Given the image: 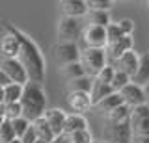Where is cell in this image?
Segmentation results:
<instances>
[{
    "label": "cell",
    "instance_id": "11",
    "mask_svg": "<svg viewBox=\"0 0 149 143\" xmlns=\"http://www.w3.org/2000/svg\"><path fill=\"white\" fill-rule=\"evenodd\" d=\"M123 99V104L129 106V108H136V106H142V104H147L146 102V97H143V89L136 84H127L121 91H118Z\"/></svg>",
    "mask_w": 149,
    "mask_h": 143
},
{
    "label": "cell",
    "instance_id": "35",
    "mask_svg": "<svg viewBox=\"0 0 149 143\" xmlns=\"http://www.w3.org/2000/svg\"><path fill=\"white\" fill-rule=\"evenodd\" d=\"M132 128V137H146L149 136V119H143L136 124H130Z\"/></svg>",
    "mask_w": 149,
    "mask_h": 143
},
{
    "label": "cell",
    "instance_id": "47",
    "mask_svg": "<svg viewBox=\"0 0 149 143\" xmlns=\"http://www.w3.org/2000/svg\"><path fill=\"white\" fill-rule=\"evenodd\" d=\"M99 143H106V141H99Z\"/></svg>",
    "mask_w": 149,
    "mask_h": 143
},
{
    "label": "cell",
    "instance_id": "21",
    "mask_svg": "<svg viewBox=\"0 0 149 143\" xmlns=\"http://www.w3.org/2000/svg\"><path fill=\"white\" fill-rule=\"evenodd\" d=\"M110 22H112V19H110V13L108 11H95V10L88 11V24L106 28Z\"/></svg>",
    "mask_w": 149,
    "mask_h": 143
},
{
    "label": "cell",
    "instance_id": "19",
    "mask_svg": "<svg viewBox=\"0 0 149 143\" xmlns=\"http://www.w3.org/2000/svg\"><path fill=\"white\" fill-rule=\"evenodd\" d=\"M106 121L110 124H123V123H130V108L125 104L118 106L116 110H112L110 113H106Z\"/></svg>",
    "mask_w": 149,
    "mask_h": 143
},
{
    "label": "cell",
    "instance_id": "6",
    "mask_svg": "<svg viewBox=\"0 0 149 143\" xmlns=\"http://www.w3.org/2000/svg\"><path fill=\"white\" fill-rule=\"evenodd\" d=\"M0 71L6 73V76L11 80V84L19 86H26L28 84V75L24 71V67L19 63V59H8V58H0Z\"/></svg>",
    "mask_w": 149,
    "mask_h": 143
},
{
    "label": "cell",
    "instance_id": "31",
    "mask_svg": "<svg viewBox=\"0 0 149 143\" xmlns=\"http://www.w3.org/2000/svg\"><path fill=\"white\" fill-rule=\"evenodd\" d=\"M121 37H123V34H121V30L118 28V24H116V22H110V24L106 26V45L118 43Z\"/></svg>",
    "mask_w": 149,
    "mask_h": 143
},
{
    "label": "cell",
    "instance_id": "12",
    "mask_svg": "<svg viewBox=\"0 0 149 143\" xmlns=\"http://www.w3.org/2000/svg\"><path fill=\"white\" fill-rule=\"evenodd\" d=\"M67 104L73 110V113L77 115H84L93 108L90 93H78V91H69L67 93Z\"/></svg>",
    "mask_w": 149,
    "mask_h": 143
},
{
    "label": "cell",
    "instance_id": "38",
    "mask_svg": "<svg viewBox=\"0 0 149 143\" xmlns=\"http://www.w3.org/2000/svg\"><path fill=\"white\" fill-rule=\"evenodd\" d=\"M9 84H11V80L6 76V73H4V71H0V87H6Z\"/></svg>",
    "mask_w": 149,
    "mask_h": 143
},
{
    "label": "cell",
    "instance_id": "39",
    "mask_svg": "<svg viewBox=\"0 0 149 143\" xmlns=\"http://www.w3.org/2000/svg\"><path fill=\"white\" fill-rule=\"evenodd\" d=\"M50 143H69V137L65 134H60V136H54Z\"/></svg>",
    "mask_w": 149,
    "mask_h": 143
},
{
    "label": "cell",
    "instance_id": "2",
    "mask_svg": "<svg viewBox=\"0 0 149 143\" xmlns=\"http://www.w3.org/2000/svg\"><path fill=\"white\" fill-rule=\"evenodd\" d=\"M19 104H21L22 117H24L28 123L43 117V113L47 112V97H45L43 87L39 84L28 82V84L22 87V97H21V100H19Z\"/></svg>",
    "mask_w": 149,
    "mask_h": 143
},
{
    "label": "cell",
    "instance_id": "4",
    "mask_svg": "<svg viewBox=\"0 0 149 143\" xmlns=\"http://www.w3.org/2000/svg\"><path fill=\"white\" fill-rule=\"evenodd\" d=\"M82 21L71 19V17H62L58 22V43H77L82 35Z\"/></svg>",
    "mask_w": 149,
    "mask_h": 143
},
{
    "label": "cell",
    "instance_id": "8",
    "mask_svg": "<svg viewBox=\"0 0 149 143\" xmlns=\"http://www.w3.org/2000/svg\"><path fill=\"white\" fill-rule=\"evenodd\" d=\"M82 39L86 48H106V28L88 24L82 30Z\"/></svg>",
    "mask_w": 149,
    "mask_h": 143
},
{
    "label": "cell",
    "instance_id": "13",
    "mask_svg": "<svg viewBox=\"0 0 149 143\" xmlns=\"http://www.w3.org/2000/svg\"><path fill=\"white\" fill-rule=\"evenodd\" d=\"M47 124H49V128L52 130L54 136H60V134H63V123H65V117H67V113L63 112L62 108H50L47 110L43 113Z\"/></svg>",
    "mask_w": 149,
    "mask_h": 143
},
{
    "label": "cell",
    "instance_id": "42",
    "mask_svg": "<svg viewBox=\"0 0 149 143\" xmlns=\"http://www.w3.org/2000/svg\"><path fill=\"white\" fill-rule=\"evenodd\" d=\"M4 102V87H0V104Z\"/></svg>",
    "mask_w": 149,
    "mask_h": 143
},
{
    "label": "cell",
    "instance_id": "27",
    "mask_svg": "<svg viewBox=\"0 0 149 143\" xmlns=\"http://www.w3.org/2000/svg\"><path fill=\"white\" fill-rule=\"evenodd\" d=\"M114 75H116V69L110 65H104L101 69L99 73H97V76L93 78V80H97V82H101V84H106V86H110L112 84V80H114Z\"/></svg>",
    "mask_w": 149,
    "mask_h": 143
},
{
    "label": "cell",
    "instance_id": "36",
    "mask_svg": "<svg viewBox=\"0 0 149 143\" xmlns=\"http://www.w3.org/2000/svg\"><path fill=\"white\" fill-rule=\"evenodd\" d=\"M116 24H118V28L121 30V34H123V35H130V34H132V30H134V21L129 19V17L119 19Z\"/></svg>",
    "mask_w": 149,
    "mask_h": 143
},
{
    "label": "cell",
    "instance_id": "26",
    "mask_svg": "<svg viewBox=\"0 0 149 143\" xmlns=\"http://www.w3.org/2000/svg\"><path fill=\"white\" fill-rule=\"evenodd\" d=\"M143 119H149V104H142L136 108H130V124H136Z\"/></svg>",
    "mask_w": 149,
    "mask_h": 143
},
{
    "label": "cell",
    "instance_id": "20",
    "mask_svg": "<svg viewBox=\"0 0 149 143\" xmlns=\"http://www.w3.org/2000/svg\"><path fill=\"white\" fill-rule=\"evenodd\" d=\"M30 124H32V128H34V132H36L37 140H43V141H47V143H50V141H52L54 134H52V130L49 128V124H47L45 117L36 119V121H32Z\"/></svg>",
    "mask_w": 149,
    "mask_h": 143
},
{
    "label": "cell",
    "instance_id": "16",
    "mask_svg": "<svg viewBox=\"0 0 149 143\" xmlns=\"http://www.w3.org/2000/svg\"><path fill=\"white\" fill-rule=\"evenodd\" d=\"M130 82L136 84V86H140V87L146 86L149 82V52H146V54L140 56L138 69H136V73H134V76L130 78Z\"/></svg>",
    "mask_w": 149,
    "mask_h": 143
},
{
    "label": "cell",
    "instance_id": "3",
    "mask_svg": "<svg viewBox=\"0 0 149 143\" xmlns=\"http://www.w3.org/2000/svg\"><path fill=\"white\" fill-rule=\"evenodd\" d=\"M78 61H80V65L84 69V75L90 78H95L97 73L102 67L108 65L104 48H84L80 52V59Z\"/></svg>",
    "mask_w": 149,
    "mask_h": 143
},
{
    "label": "cell",
    "instance_id": "23",
    "mask_svg": "<svg viewBox=\"0 0 149 143\" xmlns=\"http://www.w3.org/2000/svg\"><path fill=\"white\" fill-rule=\"evenodd\" d=\"M22 87L19 84H9L4 87V104H11V102H19L22 97Z\"/></svg>",
    "mask_w": 149,
    "mask_h": 143
},
{
    "label": "cell",
    "instance_id": "28",
    "mask_svg": "<svg viewBox=\"0 0 149 143\" xmlns=\"http://www.w3.org/2000/svg\"><path fill=\"white\" fill-rule=\"evenodd\" d=\"M13 140H17L15 132H13V126H11V123H9V121L4 119V123L0 124V143H9V141H13Z\"/></svg>",
    "mask_w": 149,
    "mask_h": 143
},
{
    "label": "cell",
    "instance_id": "37",
    "mask_svg": "<svg viewBox=\"0 0 149 143\" xmlns=\"http://www.w3.org/2000/svg\"><path fill=\"white\" fill-rule=\"evenodd\" d=\"M37 140V136H36V132H34V128H32V124H30V128L24 132V136L21 137V143H36Z\"/></svg>",
    "mask_w": 149,
    "mask_h": 143
},
{
    "label": "cell",
    "instance_id": "46",
    "mask_svg": "<svg viewBox=\"0 0 149 143\" xmlns=\"http://www.w3.org/2000/svg\"><path fill=\"white\" fill-rule=\"evenodd\" d=\"M91 143H99V141H95V140H93V141H91Z\"/></svg>",
    "mask_w": 149,
    "mask_h": 143
},
{
    "label": "cell",
    "instance_id": "5",
    "mask_svg": "<svg viewBox=\"0 0 149 143\" xmlns=\"http://www.w3.org/2000/svg\"><path fill=\"white\" fill-rule=\"evenodd\" d=\"M102 141H106V143H132L130 123H123V124L106 123L104 134H102Z\"/></svg>",
    "mask_w": 149,
    "mask_h": 143
},
{
    "label": "cell",
    "instance_id": "25",
    "mask_svg": "<svg viewBox=\"0 0 149 143\" xmlns=\"http://www.w3.org/2000/svg\"><path fill=\"white\" fill-rule=\"evenodd\" d=\"M91 84H93V78H90V76L77 78V80L69 82V91H78V93H90V91H91Z\"/></svg>",
    "mask_w": 149,
    "mask_h": 143
},
{
    "label": "cell",
    "instance_id": "10",
    "mask_svg": "<svg viewBox=\"0 0 149 143\" xmlns=\"http://www.w3.org/2000/svg\"><path fill=\"white\" fill-rule=\"evenodd\" d=\"M54 56L58 59L60 67L69 65V63H77L80 59V50L77 43H58L54 48Z\"/></svg>",
    "mask_w": 149,
    "mask_h": 143
},
{
    "label": "cell",
    "instance_id": "29",
    "mask_svg": "<svg viewBox=\"0 0 149 143\" xmlns=\"http://www.w3.org/2000/svg\"><path fill=\"white\" fill-rule=\"evenodd\" d=\"M17 117H22L21 104L19 102L4 104V119H6V121H13V119H17Z\"/></svg>",
    "mask_w": 149,
    "mask_h": 143
},
{
    "label": "cell",
    "instance_id": "41",
    "mask_svg": "<svg viewBox=\"0 0 149 143\" xmlns=\"http://www.w3.org/2000/svg\"><path fill=\"white\" fill-rule=\"evenodd\" d=\"M132 143H149V136H146V137H132Z\"/></svg>",
    "mask_w": 149,
    "mask_h": 143
},
{
    "label": "cell",
    "instance_id": "17",
    "mask_svg": "<svg viewBox=\"0 0 149 143\" xmlns=\"http://www.w3.org/2000/svg\"><path fill=\"white\" fill-rule=\"evenodd\" d=\"M80 130H88V121L84 115H77V113H69L65 117L63 123V134L69 136L73 132H80Z\"/></svg>",
    "mask_w": 149,
    "mask_h": 143
},
{
    "label": "cell",
    "instance_id": "22",
    "mask_svg": "<svg viewBox=\"0 0 149 143\" xmlns=\"http://www.w3.org/2000/svg\"><path fill=\"white\" fill-rule=\"evenodd\" d=\"M123 104V99H121V95L119 93H112V95H108L106 99H102L99 104H97V108L101 110V112H104V113H110L112 110H116L118 106H121Z\"/></svg>",
    "mask_w": 149,
    "mask_h": 143
},
{
    "label": "cell",
    "instance_id": "34",
    "mask_svg": "<svg viewBox=\"0 0 149 143\" xmlns=\"http://www.w3.org/2000/svg\"><path fill=\"white\" fill-rule=\"evenodd\" d=\"M88 10H95V11H108L110 8H114L112 0H86Z\"/></svg>",
    "mask_w": 149,
    "mask_h": 143
},
{
    "label": "cell",
    "instance_id": "43",
    "mask_svg": "<svg viewBox=\"0 0 149 143\" xmlns=\"http://www.w3.org/2000/svg\"><path fill=\"white\" fill-rule=\"evenodd\" d=\"M2 123H4V115L0 113V124H2Z\"/></svg>",
    "mask_w": 149,
    "mask_h": 143
},
{
    "label": "cell",
    "instance_id": "9",
    "mask_svg": "<svg viewBox=\"0 0 149 143\" xmlns=\"http://www.w3.org/2000/svg\"><path fill=\"white\" fill-rule=\"evenodd\" d=\"M138 63H140V54L132 48V50H129V52L121 54V56L112 63V67H114L116 71L125 73L127 76L132 78L134 73H136V69H138Z\"/></svg>",
    "mask_w": 149,
    "mask_h": 143
},
{
    "label": "cell",
    "instance_id": "40",
    "mask_svg": "<svg viewBox=\"0 0 149 143\" xmlns=\"http://www.w3.org/2000/svg\"><path fill=\"white\" fill-rule=\"evenodd\" d=\"M142 89H143V97H146V102L149 104V82L146 86H142Z\"/></svg>",
    "mask_w": 149,
    "mask_h": 143
},
{
    "label": "cell",
    "instance_id": "32",
    "mask_svg": "<svg viewBox=\"0 0 149 143\" xmlns=\"http://www.w3.org/2000/svg\"><path fill=\"white\" fill-rule=\"evenodd\" d=\"M127 84H130V76H127L125 73H119V71H116V75H114V80H112V84L110 87L118 93V91H121Z\"/></svg>",
    "mask_w": 149,
    "mask_h": 143
},
{
    "label": "cell",
    "instance_id": "30",
    "mask_svg": "<svg viewBox=\"0 0 149 143\" xmlns=\"http://www.w3.org/2000/svg\"><path fill=\"white\" fill-rule=\"evenodd\" d=\"M9 123H11V126H13V132H15L17 140H21V137L24 136V132L30 128V123H28L24 117H17V119H13V121H9Z\"/></svg>",
    "mask_w": 149,
    "mask_h": 143
},
{
    "label": "cell",
    "instance_id": "44",
    "mask_svg": "<svg viewBox=\"0 0 149 143\" xmlns=\"http://www.w3.org/2000/svg\"><path fill=\"white\" fill-rule=\"evenodd\" d=\"M9 143H21V140H13V141H9Z\"/></svg>",
    "mask_w": 149,
    "mask_h": 143
},
{
    "label": "cell",
    "instance_id": "14",
    "mask_svg": "<svg viewBox=\"0 0 149 143\" xmlns=\"http://www.w3.org/2000/svg\"><path fill=\"white\" fill-rule=\"evenodd\" d=\"M60 6H62L63 17H71V19H80L90 11L86 0H63V2H60Z\"/></svg>",
    "mask_w": 149,
    "mask_h": 143
},
{
    "label": "cell",
    "instance_id": "15",
    "mask_svg": "<svg viewBox=\"0 0 149 143\" xmlns=\"http://www.w3.org/2000/svg\"><path fill=\"white\" fill-rule=\"evenodd\" d=\"M129 50H132V37L130 35H123L118 43L114 45H106L104 52H106V59H110V61H116L121 54L129 52Z\"/></svg>",
    "mask_w": 149,
    "mask_h": 143
},
{
    "label": "cell",
    "instance_id": "45",
    "mask_svg": "<svg viewBox=\"0 0 149 143\" xmlns=\"http://www.w3.org/2000/svg\"><path fill=\"white\" fill-rule=\"evenodd\" d=\"M36 143H47V141H43V140H36Z\"/></svg>",
    "mask_w": 149,
    "mask_h": 143
},
{
    "label": "cell",
    "instance_id": "24",
    "mask_svg": "<svg viewBox=\"0 0 149 143\" xmlns=\"http://www.w3.org/2000/svg\"><path fill=\"white\" fill-rule=\"evenodd\" d=\"M60 71H62V75L67 78L69 82L77 80V78L86 76V75H84V69H82V65H80V61H77V63H69V65H63V67H60Z\"/></svg>",
    "mask_w": 149,
    "mask_h": 143
},
{
    "label": "cell",
    "instance_id": "33",
    "mask_svg": "<svg viewBox=\"0 0 149 143\" xmlns=\"http://www.w3.org/2000/svg\"><path fill=\"white\" fill-rule=\"evenodd\" d=\"M69 143H91L93 141V136L90 130H80V132H73L69 134Z\"/></svg>",
    "mask_w": 149,
    "mask_h": 143
},
{
    "label": "cell",
    "instance_id": "7",
    "mask_svg": "<svg viewBox=\"0 0 149 143\" xmlns=\"http://www.w3.org/2000/svg\"><path fill=\"white\" fill-rule=\"evenodd\" d=\"M0 52H2V58H8V59H15L19 54V39L13 34L11 24H8V22H4V34H2V39H0Z\"/></svg>",
    "mask_w": 149,
    "mask_h": 143
},
{
    "label": "cell",
    "instance_id": "1",
    "mask_svg": "<svg viewBox=\"0 0 149 143\" xmlns=\"http://www.w3.org/2000/svg\"><path fill=\"white\" fill-rule=\"evenodd\" d=\"M11 30L15 34V37L19 39V54L17 59L22 67H24L26 75H28V82L32 84H39L45 80V58L41 54V48L32 41L24 32H21L17 26L11 24Z\"/></svg>",
    "mask_w": 149,
    "mask_h": 143
},
{
    "label": "cell",
    "instance_id": "18",
    "mask_svg": "<svg viewBox=\"0 0 149 143\" xmlns=\"http://www.w3.org/2000/svg\"><path fill=\"white\" fill-rule=\"evenodd\" d=\"M114 93V89H112L110 86H106V84H101V82H97V80H93V84H91V91H90V99H91V104L93 106H97L101 102L102 99H106L108 95Z\"/></svg>",
    "mask_w": 149,
    "mask_h": 143
}]
</instances>
